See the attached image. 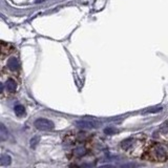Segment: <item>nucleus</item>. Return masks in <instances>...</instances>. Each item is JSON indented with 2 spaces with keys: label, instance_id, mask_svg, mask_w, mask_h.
Listing matches in <instances>:
<instances>
[{
  "label": "nucleus",
  "instance_id": "1a4fd4ad",
  "mask_svg": "<svg viewBox=\"0 0 168 168\" xmlns=\"http://www.w3.org/2000/svg\"><path fill=\"white\" fill-rule=\"evenodd\" d=\"M104 132L106 133V135H115V133L119 132V130L115 127H106L104 129Z\"/></svg>",
  "mask_w": 168,
  "mask_h": 168
},
{
  "label": "nucleus",
  "instance_id": "9b49d317",
  "mask_svg": "<svg viewBox=\"0 0 168 168\" xmlns=\"http://www.w3.org/2000/svg\"><path fill=\"white\" fill-rule=\"evenodd\" d=\"M75 154H76V156H82L84 154H85V149H84L83 147H79V148L76 149Z\"/></svg>",
  "mask_w": 168,
  "mask_h": 168
},
{
  "label": "nucleus",
  "instance_id": "6e6552de",
  "mask_svg": "<svg viewBox=\"0 0 168 168\" xmlns=\"http://www.w3.org/2000/svg\"><path fill=\"white\" fill-rule=\"evenodd\" d=\"M132 139H126V140H123L121 142V147L123 149H128V148H130L132 146Z\"/></svg>",
  "mask_w": 168,
  "mask_h": 168
},
{
  "label": "nucleus",
  "instance_id": "4468645a",
  "mask_svg": "<svg viewBox=\"0 0 168 168\" xmlns=\"http://www.w3.org/2000/svg\"><path fill=\"white\" fill-rule=\"evenodd\" d=\"M98 168H115L113 165H102V166H100V167H98Z\"/></svg>",
  "mask_w": 168,
  "mask_h": 168
},
{
  "label": "nucleus",
  "instance_id": "423d86ee",
  "mask_svg": "<svg viewBox=\"0 0 168 168\" xmlns=\"http://www.w3.org/2000/svg\"><path fill=\"white\" fill-rule=\"evenodd\" d=\"M14 110H15V113L19 117H22L24 113H25V108H24V106H22V105H20V104L16 105L14 107Z\"/></svg>",
  "mask_w": 168,
  "mask_h": 168
},
{
  "label": "nucleus",
  "instance_id": "20e7f679",
  "mask_svg": "<svg viewBox=\"0 0 168 168\" xmlns=\"http://www.w3.org/2000/svg\"><path fill=\"white\" fill-rule=\"evenodd\" d=\"M4 86H5L8 92H10V93H14L15 90H16V88H17V84H16V82H15L13 79H9V80L5 82Z\"/></svg>",
  "mask_w": 168,
  "mask_h": 168
},
{
  "label": "nucleus",
  "instance_id": "f8f14e48",
  "mask_svg": "<svg viewBox=\"0 0 168 168\" xmlns=\"http://www.w3.org/2000/svg\"><path fill=\"white\" fill-rule=\"evenodd\" d=\"M160 131L162 133H167L168 132V122H165L164 124L160 127Z\"/></svg>",
  "mask_w": 168,
  "mask_h": 168
},
{
  "label": "nucleus",
  "instance_id": "ddd939ff",
  "mask_svg": "<svg viewBox=\"0 0 168 168\" xmlns=\"http://www.w3.org/2000/svg\"><path fill=\"white\" fill-rule=\"evenodd\" d=\"M39 139H40V137H35V138H33L32 140H31V146L32 147H35L36 145H37V143H39Z\"/></svg>",
  "mask_w": 168,
  "mask_h": 168
},
{
  "label": "nucleus",
  "instance_id": "39448f33",
  "mask_svg": "<svg viewBox=\"0 0 168 168\" xmlns=\"http://www.w3.org/2000/svg\"><path fill=\"white\" fill-rule=\"evenodd\" d=\"M11 163H12V158H11L9 154H3V156H1V160H0L1 166H9Z\"/></svg>",
  "mask_w": 168,
  "mask_h": 168
},
{
  "label": "nucleus",
  "instance_id": "f257e3e1",
  "mask_svg": "<svg viewBox=\"0 0 168 168\" xmlns=\"http://www.w3.org/2000/svg\"><path fill=\"white\" fill-rule=\"evenodd\" d=\"M34 124H35V127L37 128V129L42 130V131L52 130V129H54V127H55L54 122L51 121V120L43 119V118H41V119H37Z\"/></svg>",
  "mask_w": 168,
  "mask_h": 168
},
{
  "label": "nucleus",
  "instance_id": "7ed1b4c3",
  "mask_svg": "<svg viewBox=\"0 0 168 168\" xmlns=\"http://www.w3.org/2000/svg\"><path fill=\"white\" fill-rule=\"evenodd\" d=\"M8 66L12 72H17L20 68V63H19V60H18L16 57H12L10 58L8 61Z\"/></svg>",
  "mask_w": 168,
  "mask_h": 168
},
{
  "label": "nucleus",
  "instance_id": "9d476101",
  "mask_svg": "<svg viewBox=\"0 0 168 168\" xmlns=\"http://www.w3.org/2000/svg\"><path fill=\"white\" fill-rule=\"evenodd\" d=\"M0 127H1V130H0V136H1V139L4 141L6 138V135H8V132H6V128L5 126H4V124H1L0 125Z\"/></svg>",
  "mask_w": 168,
  "mask_h": 168
},
{
  "label": "nucleus",
  "instance_id": "f03ea898",
  "mask_svg": "<svg viewBox=\"0 0 168 168\" xmlns=\"http://www.w3.org/2000/svg\"><path fill=\"white\" fill-rule=\"evenodd\" d=\"M76 125L78 127L82 128V129H93V128H97L99 126L96 122H92V121H77L76 122Z\"/></svg>",
  "mask_w": 168,
  "mask_h": 168
},
{
  "label": "nucleus",
  "instance_id": "0eeeda50",
  "mask_svg": "<svg viewBox=\"0 0 168 168\" xmlns=\"http://www.w3.org/2000/svg\"><path fill=\"white\" fill-rule=\"evenodd\" d=\"M156 156H159L161 159H165L166 158V150L162 146H159V147L156 148Z\"/></svg>",
  "mask_w": 168,
  "mask_h": 168
}]
</instances>
